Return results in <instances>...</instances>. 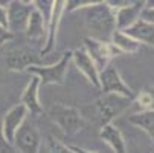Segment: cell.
Listing matches in <instances>:
<instances>
[{"mask_svg": "<svg viewBox=\"0 0 154 153\" xmlns=\"http://www.w3.org/2000/svg\"><path fill=\"white\" fill-rule=\"evenodd\" d=\"M142 17L148 21H151V23H154V8H145L142 11Z\"/></svg>", "mask_w": 154, "mask_h": 153, "instance_id": "cell-28", "label": "cell"}, {"mask_svg": "<svg viewBox=\"0 0 154 153\" xmlns=\"http://www.w3.org/2000/svg\"><path fill=\"white\" fill-rule=\"evenodd\" d=\"M12 2V0H0V5H3V6H8L9 3Z\"/></svg>", "mask_w": 154, "mask_h": 153, "instance_id": "cell-31", "label": "cell"}, {"mask_svg": "<svg viewBox=\"0 0 154 153\" xmlns=\"http://www.w3.org/2000/svg\"><path fill=\"white\" fill-rule=\"evenodd\" d=\"M12 145L17 150V153H40L41 135L37 126L29 118H26L17 129Z\"/></svg>", "mask_w": 154, "mask_h": 153, "instance_id": "cell-6", "label": "cell"}, {"mask_svg": "<svg viewBox=\"0 0 154 153\" xmlns=\"http://www.w3.org/2000/svg\"><path fill=\"white\" fill-rule=\"evenodd\" d=\"M48 153H76L70 145H66L55 138H49V150Z\"/></svg>", "mask_w": 154, "mask_h": 153, "instance_id": "cell-23", "label": "cell"}, {"mask_svg": "<svg viewBox=\"0 0 154 153\" xmlns=\"http://www.w3.org/2000/svg\"><path fill=\"white\" fill-rule=\"evenodd\" d=\"M81 11L84 17V23L87 29L92 32V37L110 41L113 31L116 29L115 9H112L102 2L98 5H92L89 8H84Z\"/></svg>", "mask_w": 154, "mask_h": 153, "instance_id": "cell-1", "label": "cell"}, {"mask_svg": "<svg viewBox=\"0 0 154 153\" xmlns=\"http://www.w3.org/2000/svg\"><path fill=\"white\" fill-rule=\"evenodd\" d=\"M25 32H26V37L31 41L43 43V46H45L46 37H48V23L35 8H32V11H31V15H29V20H28V26H26Z\"/></svg>", "mask_w": 154, "mask_h": 153, "instance_id": "cell-15", "label": "cell"}, {"mask_svg": "<svg viewBox=\"0 0 154 153\" xmlns=\"http://www.w3.org/2000/svg\"><path fill=\"white\" fill-rule=\"evenodd\" d=\"M84 49L90 55V58L93 60V63L96 64V68L99 71H102L108 63H112V60L115 57L121 55V51L112 41L99 40L95 37H85L84 38Z\"/></svg>", "mask_w": 154, "mask_h": 153, "instance_id": "cell-7", "label": "cell"}, {"mask_svg": "<svg viewBox=\"0 0 154 153\" xmlns=\"http://www.w3.org/2000/svg\"><path fill=\"white\" fill-rule=\"evenodd\" d=\"M72 61V51L63 52L61 58L52 64H38V66H29L25 72L37 75L40 78V86L48 84H64L67 77L69 64Z\"/></svg>", "mask_w": 154, "mask_h": 153, "instance_id": "cell-3", "label": "cell"}, {"mask_svg": "<svg viewBox=\"0 0 154 153\" xmlns=\"http://www.w3.org/2000/svg\"><path fill=\"white\" fill-rule=\"evenodd\" d=\"M145 9V2L137 0L134 3H128L115 11L116 15V29H127L142 17V11Z\"/></svg>", "mask_w": 154, "mask_h": 153, "instance_id": "cell-14", "label": "cell"}, {"mask_svg": "<svg viewBox=\"0 0 154 153\" xmlns=\"http://www.w3.org/2000/svg\"><path fill=\"white\" fill-rule=\"evenodd\" d=\"M124 31L134 40H137L139 43H142V45L154 48V23L145 20L143 17H140L136 23H133Z\"/></svg>", "mask_w": 154, "mask_h": 153, "instance_id": "cell-17", "label": "cell"}, {"mask_svg": "<svg viewBox=\"0 0 154 153\" xmlns=\"http://www.w3.org/2000/svg\"><path fill=\"white\" fill-rule=\"evenodd\" d=\"M18 2L25 3V5H32V3H34V0H18Z\"/></svg>", "mask_w": 154, "mask_h": 153, "instance_id": "cell-32", "label": "cell"}, {"mask_svg": "<svg viewBox=\"0 0 154 153\" xmlns=\"http://www.w3.org/2000/svg\"><path fill=\"white\" fill-rule=\"evenodd\" d=\"M6 9H8V29L12 34L25 32V29L28 26L31 11H32V6L21 3L18 0H12V2L6 6Z\"/></svg>", "mask_w": 154, "mask_h": 153, "instance_id": "cell-12", "label": "cell"}, {"mask_svg": "<svg viewBox=\"0 0 154 153\" xmlns=\"http://www.w3.org/2000/svg\"><path fill=\"white\" fill-rule=\"evenodd\" d=\"M0 25L8 28V9L3 5H0Z\"/></svg>", "mask_w": 154, "mask_h": 153, "instance_id": "cell-27", "label": "cell"}, {"mask_svg": "<svg viewBox=\"0 0 154 153\" xmlns=\"http://www.w3.org/2000/svg\"><path fill=\"white\" fill-rule=\"evenodd\" d=\"M133 104L139 110H154V86L145 87L133 98Z\"/></svg>", "mask_w": 154, "mask_h": 153, "instance_id": "cell-20", "label": "cell"}, {"mask_svg": "<svg viewBox=\"0 0 154 153\" xmlns=\"http://www.w3.org/2000/svg\"><path fill=\"white\" fill-rule=\"evenodd\" d=\"M0 153H17L14 145L6 141V138L2 133V126H0Z\"/></svg>", "mask_w": 154, "mask_h": 153, "instance_id": "cell-24", "label": "cell"}, {"mask_svg": "<svg viewBox=\"0 0 154 153\" xmlns=\"http://www.w3.org/2000/svg\"><path fill=\"white\" fill-rule=\"evenodd\" d=\"M14 35H15V34H12L8 28H5V26L0 25V48H2L5 43L11 41V40L14 38Z\"/></svg>", "mask_w": 154, "mask_h": 153, "instance_id": "cell-25", "label": "cell"}, {"mask_svg": "<svg viewBox=\"0 0 154 153\" xmlns=\"http://www.w3.org/2000/svg\"><path fill=\"white\" fill-rule=\"evenodd\" d=\"M49 118L64 135L73 136L85 129V120L79 109L63 103H55L49 109Z\"/></svg>", "mask_w": 154, "mask_h": 153, "instance_id": "cell-2", "label": "cell"}, {"mask_svg": "<svg viewBox=\"0 0 154 153\" xmlns=\"http://www.w3.org/2000/svg\"><path fill=\"white\" fill-rule=\"evenodd\" d=\"M102 2L104 0H66V11L75 12V11H81L84 8H89L92 5H98Z\"/></svg>", "mask_w": 154, "mask_h": 153, "instance_id": "cell-21", "label": "cell"}, {"mask_svg": "<svg viewBox=\"0 0 154 153\" xmlns=\"http://www.w3.org/2000/svg\"><path fill=\"white\" fill-rule=\"evenodd\" d=\"M99 138L112 148L115 153H127V142L122 135L121 130L113 124V123H107L101 126L99 130Z\"/></svg>", "mask_w": 154, "mask_h": 153, "instance_id": "cell-16", "label": "cell"}, {"mask_svg": "<svg viewBox=\"0 0 154 153\" xmlns=\"http://www.w3.org/2000/svg\"><path fill=\"white\" fill-rule=\"evenodd\" d=\"M128 123L143 130L154 144V110H139L128 116Z\"/></svg>", "mask_w": 154, "mask_h": 153, "instance_id": "cell-19", "label": "cell"}, {"mask_svg": "<svg viewBox=\"0 0 154 153\" xmlns=\"http://www.w3.org/2000/svg\"><path fill=\"white\" fill-rule=\"evenodd\" d=\"M145 8H154V0H143Z\"/></svg>", "mask_w": 154, "mask_h": 153, "instance_id": "cell-30", "label": "cell"}, {"mask_svg": "<svg viewBox=\"0 0 154 153\" xmlns=\"http://www.w3.org/2000/svg\"><path fill=\"white\" fill-rule=\"evenodd\" d=\"M110 41L121 51V54H137L142 48V43L134 40L133 37L128 35L122 29H115Z\"/></svg>", "mask_w": 154, "mask_h": 153, "instance_id": "cell-18", "label": "cell"}, {"mask_svg": "<svg viewBox=\"0 0 154 153\" xmlns=\"http://www.w3.org/2000/svg\"><path fill=\"white\" fill-rule=\"evenodd\" d=\"M54 2L55 0H34V8L43 15V18L46 20V23L49 21V17H51V11L54 8Z\"/></svg>", "mask_w": 154, "mask_h": 153, "instance_id": "cell-22", "label": "cell"}, {"mask_svg": "<svg viewBox=\"0 0 154 153\" xmlns=\"http://www.w3.org/2000/svg\"><path fill=\"white\" fill-rule=\"evenodd\" d=\"M66 11V0H55L54 2V8L51 11V17L48 21V37H46V43L45 46L40 49V54L43 57H48L57 45V35H58V29H60V23L63 14Z\"/></svg>", "mask_w": 154, "mask_h": 153, "instance_id": "cell-9", "label": "cell"}, {"mask_svg": "<svg viewBox=\"0 0 154 153\" xmlns=\"http://www.w3.org/2000/svg\"><path fill=\"white\" fill-rule=\"evenodd\" d=\"M104 3H105L107 6H110L112 9L116 11V9H119V8L128 5V3H130V0H104Z\"/></svg>", "mask_w": 154, "mask_h": 153, "instance_id": "cell-26", "label": "cell"}, {"mask_svg": "<svg viewBox=\"0 0 154 153\" xmlns=\"http://www.w3.org/2000/svg\"><path fill=\"white\" fill-rule=\"evenodd\" d=\"M76 153H99V151H93V150H87V148H84V147H78V145H70Z\"/></svg>", "mask_w": 154, "mask_h": 153, "instance_id": "cell-29", "label": "cell"}, {"mask_svg": "<svg viewBox=\"0 0 154 153\" xmlns=\"http://www.w3.org/2000/svg\"><path fill=\"white\" fill-rule=\"evenodd\" d=\"M72 61L75 68L78 69V72L82 74L93 87L99 89V69L96 68V64L93 63V60L90 58V55L87 54L84 48H78L72 51Z\"/></svg>", "mask_w": 154, "mask_h": 153, "instance_id": "cell-10", "label": "cell"}, {"mask_svg": "<svg viewBox=\"0 0 154 153\" xmlns=\"http://www.w3.org/2000/svg\"><path fill=\"white\" fill-rule=\"evenodd\" d=\"M43 57L40 52H35V49L28 48V46H21L17 49H12L6 54L5 63L6 68L12 72H25L26 68L29 66H38L43 64Z\"/></svg>", "mask_w": 154, "mask_h": 153, "instance_id": "cell-8", "label": "cell"}, {"mask_svg": "<svg viewBox=\"0 0 154 153\" xmlns=\"http://www.w3.org/2000/svg\"><path fill=\"white\" fill-rule=\"evenodd\" d=\"M131 101L133 100L122 97V95H118V94H104L95 103L96 116L101 121V124L112 123L113 118H116L119 113H122L130 106Z\"/></svg>", "mask_w": 154, "mask_h": 153, "instance_id": "cell-5", "label": "cell"}, {"mask_svg": "<svg viewBox=\"0 0 154 153\" xmlns=\"http://www.w3.org/2000/svg\"><path fill=\"white\" fill-rule=\"evenodd\" d=\"M99 91L102 94H118L130 100L134 98L133 89L124 81L121 72L113 63H108L102 71H99Z\"/></svg>", "mask_w": 154, "mask_h": 153, "instance_id": "cell-4", "label": "cell"}, {"mask_svg": "<svg viewBox=\"0 0 154 153\" xmlns=\"http://www.w3.org/2000/svg\"><path fill=\"white\" fill-rule=\"evenodd\" d=\"M40 87H41L40 86V78L37 75H32L31 81L26 84L23 94H21V97H20V103L28 109V113L34 118H37L43 113V106H41L40 97H38Z\"/></svg>", "mask_w": 154, "mask_h": 153, "instance_id": "cell-13", "label": "cell"}, {"mask_svg": "<svg viewBox=\"0 0 154 153\" xmlns=\"http://www.w3.org/2000/svg\"><path fill=\"white\" fill-rule=\"evenodd\" d=\"M28 115H29V113H28V109L21 104V103L12 106L9 110L3 115L0 126H2V133H3V136L6 138L8 142L12 144L14 135H15V132H17V129L21 126V123L28 118Z\"/></svg>", "mask_w": 154, "mask_h": 153, "instance_id": "cell-11", "label": "cell"}]
</instances>
